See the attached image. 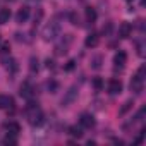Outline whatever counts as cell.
<instances>
[{
	"label": "cell",
	"instance_id": "4fadbf2b",
	"mask_svg": "<svg viewBox=\"0 0 146 146\" xmlns=\"http://www.w3.org/2000/svg\"><path fill=\"white\" fill-rule=\"evenodd\" d=\"M21 96H24V98H31L33 96V86L29 83H24L21 86Z\"/></svg>",
	"mask_w": 146,
	"mask_h": 146
},
{
	"label": "cell",
	"instance_id": "3957f363",
	"mask_svg": "<svg viewBox=\"0 0 146 146\" xmlns=\"http://www.w3.org/2000/svg\"><path fill=\"white\" fill-rule=\"evenodd\" d=\"M79 122H81V125H83V127H86V129L95 127V117H93L91 113H81Z\"/></svg>",
	"mask_w": 146,
	"mask_h": 146
},
{
	"label": "cell",
	"instance_id": "f1b7e54d",
	"mask_svg": "<svg viewBox=\"0 0 146 146\" xmlns=\"http://www.w3.org/2000/svg\"><path fill=\"white\" fill-rule=\"evenodd\" d=\"M46 67H48V69H53V67H55V64H53V60H50V58H46Z\"/></svg>",
	"mask_w": 146,
	"mask_h": 146
},
{
	"label": "cell",
	"instance_id": "8fae6325",
	"mask_svg": "<svg viewBox=\"0 0 146 146\" xmlns=\"http://www.w3.org/2000/svg\"><path fill=\"white\" fill-rule=\"evenodd\" d=\"M7 107H14V100L12 96H7V95H0V108H7Z\"/></svg>",
	"mask_w": 146,
	"mask_h": 146
},
{
	"label": "cell",
	"instance_id": "2e32d148",
	"mask_svg": "<svg viewBox=\"0 0 146 146\" xmlns=\"http://www.w3.org/2000/svg\"><path fill=\"white\" fill-rule=\"evenodd\" d=\"M69 132L74 136V137H83V129L81 127H78V125H72V127H69Z\"/></svg>",
	"mask_w": 146,
	"mask_h": 146
},
{
	"label": "cell",
	"instance_id": "f546056e",
	"mask_svg": "<svg viewBox=\"0 0 146 146\" xmlns=\"http://www.w3.org/2000/svg\"><path fill=\"white\" fill-rule=\"evenodd\" d=\"M127 2H131V0H127Z\"/></svg>",
	"mask_w": 146,
	"mask_h": 146
},
{
	"label": "cell",
	"instance_id": "9c48e42d",
	"mask_svg": "<svg viewBox=\"0 0 146 146\" xmlns=\"http://www.w3.org/2000/svg\"><path fill=\"white\" fill-rule=\"evenodd\" d=\"M125 62H127V55H125V52H117L115 53V57H113V64L115 65H120V67H124L125 65Z\"/></svg>",
	"mask_w": 146,
	"mask_h": 146
},
{
	"label": "cell",
	"instance_id": "d6986e66",
	"mask_svg": "<svg viewBox=\"0 0 146 146\" xmlns=\"http://www.w3.org/2000/svg\"><path fill=\"white\" fill-rule=\"evenodd\" d=\"M46 88H48L50 93H55V91L58 90V83H57V81H48V83H46Z\"/></svg>",
	"mask_w": 146,
	"mask_h": 146
},
{
	"label": "cell",
	"instance_id": "8992f818",
	"mask_svg": "<svg viewBox=\"0 0 146 146\" xmlns=\"http://www.w3.org/2000/svg\"><path fill=\"white\" fill-rule=\"evenodd\" d=\"M28 17H29V9H28V7H23V9H19V12L16 14V23H17V24H23V23L28 21Z\"/></svg>",
	"mask_w": 146,
	"mask_h": 146
},
{
	"label": "cell",
	"instance_id": "83f0119b",
	"mask_svg": "<svg viewBox=\"0 0 146 146\" xmlns=\"http://www.w3.org/2000/svg\"><path fill=\"white\" fill-rule=\"evenodd\" d=\"M9 50H11V46H9V43H4V45H2V53L5 55V53H9Z\"/></svg>",
	"mask_w": 146,
	"mask_h": 146
},
{
	"label": "cell",
	"instance_id": "52a82bcc",
	"mask_svg": "<svg viewBox=\"0 0 146 146\" xmlns=\"http://www.w3.org/2000/svg\"><path fill=\"white\" fill-rule=\"evenodd\" d=\"M131 33H132V26H131L129 23H122V24L119 26V36H120V38H129Z\"/></svg>",
	"mask_w": 146,
	"mask_h": 146
},
{
	"label": "cell",
	"instance_id": "ba28073f",
	"mask_svg": "<svg viewBox=\"0 0 146 146\" xmlns=\"http://www.w3.org/2000/svg\"><path fill=\"white\" fill-rule=\"evenodd\" d=\"M98 43H100V36H98L96 33L88 35V36H86V40H84V45H86L88 48H95Z\"/></svg>",
	"mask_w": 146,
	"mask_h": 146
},
{
	"label": "cell",
	"instance_id": "d4e9b609",
	"mask_svg": "<svg viewBox=\"0 0 146 146\" xmlns=\"http://www.w3.org/2000/svg\"><path fill=\"white\" fill-rule=\"evenodd\" d=\"M102 65V57H95L93 58V69H100Z\"/></svg>",
	"mask_w": 146,
	"mask_h": 146
},
{
	"label": "cell",
	"instance_id": "44dd1931",
	"mask_svg": "<svg viewBox=\"0 0 146 146\" xmlns=\"http://www.w3.org/2000/svg\"><path fill=\"white\" fill-rule=\"evenodd\" d=\"M5 67H7V69H11V70H16V69H17V64H16V60H14V58H9V60L5 62Z\"/></svg>",
	"mask_w": 146,
	"mask_h": 146
},
{
	"label": "cell",
	"instance_id": "ac0fdd59",
	"mask_svg": "<svg viewBox=\"0 0 146 146\" xmlns=\"http://www.w3.org/2000/svg\"><path fill=\"white\" fill-rule=\"evenodd\" d=\"M55 53L57 55H65L67 53V43H60L55 46Z\"/></svg>",
	"mask_w": 146,
	"mask_h": 146
},
{
	"label": "cell",
	"instance_id": "6da1fadb",
	"mask_svg": "<svg viewBox=\"0 0 146 146\" xmlns=\"http://www.w3.org/2000/svg\"><path fill=\"white\" fill-rule=\"evenodd\" d=\"M28 119H29V124H31V125H40V124H41V120H43V112L40 110L38 103L31 102V103L28 105Z\"/></svg>",
	"mask_w": 146,
	"mask_h": 146
},
{
	"label": "cell",
	"instance_id": "7c38bea8",
	"mask_svg": "<svg viewBox=\"0 0 146 146\" xmlns=\"http://www.w3.org/2000/svg\"><path fill=\"white\" fill-rule=\"evenodd\" d=\"M5 131L11 132V134H16V136H17V134L21 132V125H19L17 122H7V124H5Z\"/></svg>",
	"mask_w": 146,
	"mask_h": 146
},
{
	"label": "cell",
	"instance_id": "4316f807",
	"mask_svg": "<svg viewBox=\"0 0 146 146\" xmlns=\"http://www.w3.org/2000/svg\"><path fill=\"white\" fill-rule=\"evenodd\" d=\"M110 31H112V24L108 23L107 26H103V35H110Z\"/></svg>",
	"mask_w": 146,
	"mask_h": 146
},
{
	"label": "cell",
	"instance_id": "e0dca14e",
	"mask_svg": "<svg viewBox=\"0 0 146 146\" xmlns=\"http://www.w3.org/2000/svg\"><path fill=\"white\" fill-rule=\"evenodd\" d=\"M4 143L5 144H17V139H16V134H11V132H7V136L4 137Z\"/></svg>",
	"mask_w": 146,
	"mask_h": 146
},
{
	"label": "cell",
	"instance_id": "277c9868",
	"mask_svg": "<svg viewBox=\"0 0 146 146\" xmlns=\"http://www.w3.org/2000/svg\"><path fill=\"white\" fill-rule=\"evenodd\" d=\"M122 91V83L119 79H110L108 81V93L110 95H119Z\"/></svg>",
	"mask_w": 146,
	"mask_h": 146
},
{
	"label": "cell",
	"instance_id": "7402d4cb",
	"mask_svg": "<svg viewBox=\"0 0 146 146\" xmlns=\"http://www.w3.org/2000/svg\"><path fill=\"white\" fill-rule=\"evenodd\" d=\"M93 86H95V90L100 91V90L103 88V81H102V78H95V79H93Z\"/></svg>",
	"mask_w": 146,
	"mask_h": 146
},
{
	"label": "cell",
	"instance_id": "603a6c76",
	"mask_svg": "<svg viewBox=\"0 0 146 146\" xmlns=\"http://www.w3.org/2000/svg\"><path fill=\"white\" fill-rule=\"evenodd\" d=\"M132 105H134V103H132L131 100H129V102H125V103H124V107H122V108L119 110V113H120V115H124V113H125V112H127V110H129V108L132 107Z\"/></svg>",
	"mask_w": 146,
	"mask_h": 146
},
{
	"label": "cell",
	"instance_id": "5b68a950",
	"mask_svg": "<svg viewBox=\"0 0 146 146\" xmlns=\"http://www.w3.org/2000/svg\"><path fill=\"white\" fill-rule=\"evenodd\" d=\"M76 96H78V88H76V86H72V88L67 91V95L62 98V105H69L70 102H74V100H76Z\"/></svg>",
	"mask_w": 146,
	"mask_h": 146
},
{
	"label": "cell",
	"instance_id": "484cf974",
	"mask_svg": "<svg viewBox=\"0 0 146 146\" xmlns=\"http://www.w3.org/2000/svg\"><path fill=\"white\" fill-rule=\"evenodd\" d=\"M74 64H76L74 60H69V62H67V65H65V70H67V72H69V70H72V69H74Z\"/></svg>",
	"mask_w": 146,
	"mask_h": 146
},
{
	"label": "cell",
	"instance_id": "7a4b0ae2",
	"mask_svg": "<svg viewBox=\"0 0 146 146\" xmlns=\"http://www.w3.org/2000/svg\"><path fill=\"white\" fill-rule=\"evenodd\" d=\"M58 33H60L58 23H50V24H46L45 29H43V38H45L46 41H50V40H55V38L58 36Z\"/></svg>",
	"mask_w": 146,
	"mask_h": 146
},
{
	"label": "cell",
	"instance_id": "ffe728a7",
	"mask_svg": "<svg viewBox=\"0 0 146 146\" xmlns=\"http://www.w3.org/2000/svg\"><path fill=\"white\" fill-rule=\"evenodd\" d=\"M29 69L35 72V70H38V58L36 57H31L29 58Z\"/></svg>",
	"mask_w": 146,
	"mask_h": 146
},
{
	"label": "cell",
	"instance_id": "30bf717a",
	"mask_svg": "<svg viewBox=\"0 0 146 146\" xmlns=\"http://www.w3.org/2000/svg\"><path fill=\"white\" fill-rule=\"evenodd\" d=\"M131 91H134V93H141L143 91V79H139L137 76L136 78H132V81H131Z\"/></svg>",
	"mask_w": 146,
	"mask_h": 146
},
{
	"label": "cell",
	"instance_id": "9a60e30c",
	"mask_svg": "<svg viewBox=\"0 0 146 146\" xmlns=\"http://www.w3.org/2000/svg\"><path fill=\"white\" fill-rule=\"evenodd\" d=\"M86 19L90 23H95L96 21V11L93 7H86Z\"/></svg>",
	"mask_w": 146,
	"mask_h": 146
},
{
	"label": "cell",
	"instance_id": "5bb4252c",
	"mask_svg": "<svg viewBox=\"0 0 146 146\" xmlns=\"http://www.w3.org/2000/svg\"><path fill=\"white\" fill-rule=\"evenodd\" d=\"M11 19V9H0V24H5Z\"/></svg>",
	"mask_w": 146,
	"mask_h": 146
},
{
	"label": "cell",
	"instance_id": "cb8c5ba5",
	"mask_svg": "<svg viewBox=\"0 0 146 146\" xmlns=\"http://www.w3.org/2000/svg\"><path fill=\"white\" fill-rule=\"evenodd\" d=\"M144 74H146V67H144V65H141V67H139V70H137V74H136V76H137L139 79H143V81H144Z\"/></svg>",
	"mask_w": 146,
	"mask_h": 146
}]
</instances>
